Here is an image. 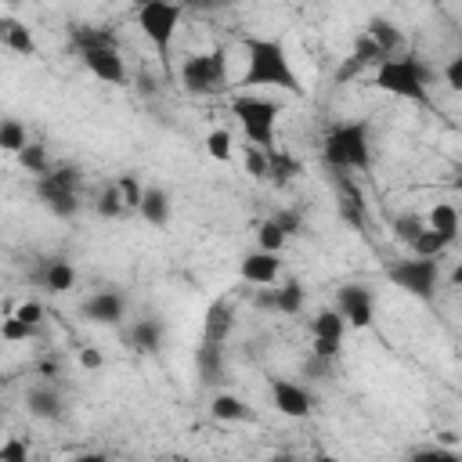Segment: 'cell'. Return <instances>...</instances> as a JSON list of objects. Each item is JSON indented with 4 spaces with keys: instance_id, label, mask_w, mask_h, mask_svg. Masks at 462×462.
Returning <instances> with one entry per match:
<instances>
[{
    "instance_id": "cell-1",
    "label": "cell",
    "mask_w": 462,
    "mask_h": 462,
    "mask_svg": "<svg viewBox=\"0 0 462 462\" xmlns=\"http://www.w3.org/2000/svg\"><path fill=\"white\" fill-rule=\"evenodd\" d=\"M245 87H274L289 94H303V79L289 61V51L278 36H245Z\"/></svg>"
},
{
    "instance_id": "cell-2",
    "label": "cell",
    "mask_w": 462,
    "mask_h": 462,
    "mask_svg": "<svg viewBox=\"0 0 462 462\" xmlns=\"http://www.w3.org/2000/svg\"><path fill=\"white\" fill-rule=\"evenodd\" d=\"M372 87L390 94V97H401V101H411V105H430V72L419 58L411 54H390L375 65L372 72Z\"/></svg>"
},
{
    "instance_id": "cell-3",
    "label": "cell",
    "mask_w": 462,
    "mask_h": 462,
    "mask_svg": "<svg viewBox=\"0 0 462 462\" xmlns=\"http://www.w3.org/2000/svg\"><path fill=\"white\" fill-rule=\"evenodd\" d=\"M321 155L332 170L346 173V170H368L372 166V141H368V123L354 119V123H339L325 134Z\"/></svg>"
},
{
    "instance_id": "cell-4",
    "label": "cell",
    "mask_w": 462,
    "mask_h": 462,
    "mask_svg": "<svg viewBox=\"0 0 462 462\" xmlns=\"http://www.w3.org/2000/svg\"><path fill=\"white\" fill-rule=\"evenodd\" d=\"M180 14H184V4L180 0H141L137 7V25L144 32V40L155 47L159 54V65L170 72V51H173V36H177V25H180Z\"/></svg>"
},
{
    "instance_id": "cell-5",
    "label": "cell",
    "mask_w": 462,
    "mask_h": 462,
    "mask_svg": "<svg viewBox=\"0 0 462 462\" xmlns=\"http://www.w3.org/2000/svg\"><path fill=\"white\" fill-rule=\"evenodd\" d=\"M231 116L238 119L242 134L249 137V144H260V148H278L274 144V130H278V116H282V105L263 97V94H238L231 101Z\"/></svg>"
},
{
    "instance_id": "cell-6",
    "label": "cell",
    "mask_w": 462,
    "mask_h": 462,
    "mask_svg": "<svg viewBox=\"0 0 462 462\" xmlns=\"http://www.w3.org/2000/svg\"><path fill=\"white\" fill-rule=\"evenodd\" d=\"M79 166L72 162H58L51 173L36 177V199L47 206V213H54L58 220H72L79 213Z\"/></svg>"
},
{
    "instance_id": "cell-7",
    "label": "cell",
    "mask_w": 462,
    "mask_h": 462,
    "mask_svg": "<svg viewBox=\"0 0 462 462\" xmlns=\"http://www.w3.org/2000/svg\"><path fill=\"white\" fill-rule=\"evenodd\" d=\"M180 83L195 97L220 94L227 87V54L224 51H206V54H188L180 65Z\"/></svg>"
},
{
    "instance_id": "cell-8",
    "label": "cell",
    "mask_w": 462,
    "mask_h": 462,
    "mask_svg": "<svg viewBox=\"0 0 462 462\" xmlns=\"http://www.w3.org/2000/svg\"><path fill=\"white\" fill-rule=\"evenodd\" d=\"M386 278L397 285V289H404L408 296H415V300H433L437 296V285H440V263H437V256H411V260H397V263H390L386 267Z\"/></svg>"
},
{
    "instance_id": "cell-9",
    "label": "cell",
    "mask_w": 462,
    "mask_h": 462,
    "mask_svg": "<svg viewBox=\"0 0 462 462\" xmlns=\"http://www.w3.org/2000/svg\"><path fill=\"white\" fill-rule=\"evenodd\" d=\"M79 61L87 65L90 76H97L101 83H112V87H123L130 79L126 72V61L119 54V43H105V47H90V51H79Z\"/></svg>"
},
{
    "instance_id": "cell-10",
    "label": "cell",
    "mask_w": 462,
    "mask_h": 462,
    "mask_svg": "<svg viewBox=\"0 0 462 462\" xmlns=\"http://www.w3.org/2000/svg\"><path fill=\"white\" fill-rule=\"evenodd\" d=\"M271 404L285 419H307L310 408H314V397L296 379H271Z\"/></svg>"
},
{
    "instance_id": "cell-11",
    "label": "cell",
    "mask_w": 462,
    "mask_h": 462,
    "mask_svg": "<svg viewBox=\"0 0 462 462\" xmlns=\"http://www.w3.org/2000/svg\"><path fill=\"white\" fill-rule=\"evenodd\" d=\"M310 332H314V343H310V350L318 354V357H325V361H332L336 354H339V346H343V332H346V318L332 307V310H321L314 321H310Z\"/></svg>"
},
{
    "instance_id": "cell-12",
    "label": "cell",
    "mask_w": 462,
    "mask_h": 462,
    "mask_svg": "<svg viewBox=\"0 0 462 462\" xmlns=\"http://www.w3.org/2000/svg\"><path fill=\"white\" fill-rule=\"evenodd\" d=\"M79 314L87 321H94V325H119L126 318V296L119 289H97V292H90L83 300Z\"/></svg>"
},
{
    "instance_id": "cell-13",
    "label": "cell",
    "mask_w": 462,
    "mask_h": 462,
    "mask_svg": "<svg viewBox=\"0 0 462 462\" xmlns=\"http://www.w3.org/2000/svg\"><path fill=\"white\" fill-rule=\"evenodd\" d=\"M336 310L346 318L350 328H368L372 325V310H375L372 289H365V285H343L336 292Z\"/></svg>"
},
{
    "instance_id": "cell-14",
    "label": "cell",
    "mask_w": 462,
    "mask_h": 462,
    "mask_svg": "<svg viewBox=\"0 0 462 462\" xmlns=\"http://www.w3.org/2000/svg\"><path fill=\"white\" fill-rule=\"evenodd\" d=\"M238 274H242V282H249V285H274L278 282V274H282V256L278 253H271V249H253V253H245L242 256V263H238Z\"/></svg>"
},
{
    "instance_id": "cell-15",
    "label": "cell",
    "mask_w": 462,
    "mask_h": 462,
    "mask_svg": "<svg viewBox=\"0 0 462 462\" xmlns=\"http://www.w3.org/2000/svg\"><path fill=\"white\" fill-rule=\"evenodd\" d=\"M32 282H36L40 289L61 296V292H69V289L76 285V267H72L69 260H61V256H51V260L40 263V271L32 274Z\"/></svg>"
},
{
    "instance_id": "cell-16",
    "label": "cell",
    "mask_w": 462,
    "mask_h": 462,
    "mask_svg": "<svg viewBox=\"0 0 462 462\" xmlns=\"http://www.w3.org/2000/svg\"><path fill=\"white\" fill-rule=\"evenodd\" d=\"M162 336H166V325L159 318H137L130 328H126V346L134 354H159L162 346Z\"/></svg>"
},
{
    "instance_id": "cell-17",
    "label": "cell",
    "mask_w": 462,
    "mask_h": 462,
    "mask_svg": "<svg viewBox=\"0 0 462 462\" xmlns=\"http://www.w3.org/2000/svg\"><path fill=\"white\" fill-rule=\"evenodd\" d=\"M231 328H235V310H231V303H227V300H213V303L206 307V318H202V339L224 343V339L231 336Z\"/></svg>"
},
{
    "instance_id": "cell-18",
    "label": "cell",
    "mask_w": 462,
    "mask_h": 462,
    "mask_svg": "<svg viewBox=\"0 0 462 462\" xmlns=\"http://www.w3.org/2000/svg\"><path fill=\"white\" fill-rule=\"evenodd\" d=\"M0 43H4L7 51L22 54V58H32V54L40 51V47H36V36L29 32V25L18 22V18H11V14L0 18Z\"/></svg>"
},
{
    "instance_id": "cell-19",
    "label": "cell",
    "mask_w": 462,
    "mask_h": 462,
    "mask_svg": "<svg viewBox=\"0 0 462 462\" xmlns=\"http://www.w3.org/2000/svg\"><path fill=\"white\" fill-rule=\"evenodd\" d=\"M137 213L152 224V227H166L170 224V217H173V202H170V195H166V188H159V184H152V188H144V195H141V206H137Z\"/></svg>"
},
{
    "instance_id": "cell-20",
    "label": "cell",
    "mask_w": 462,
    "mask_h": 462,
    "mask_svg": "<svg viewBox=\"0 0 462 462\" xmlns=\"http://www.w3.org/2000/svg\"><path fill=\"white\" fill-rule=\"evenodd\" d=\"M209 415L217 419V422H249L253 419V408L238 397V393H217L213 401H209Z\"/></svg>"
},
{
    "instance_id": "cell-21",
    "label": "cell",
    "mask_w": 462,
    "mask_h": 462,
    "mask_svg": "<svg viewBox=\"0 0 462 462\" xmlns=\"http://www.w3.org/2000/svg\"><path fill=\"white\" fill-rule=\"evenodd\" d=\"M224 343H209V339H202L199 343V350H195V368H199V379L202 383H217L220 375H224V350H220Z\"/></svg>"
},
{
    "instance_id": "cell-22",
    "label": "cell",
    "mask_w": 462,
    "mask_h": 462,
    "mask_svg": "<svg viewBox=\"0 0 462 462\" xmlns=\"http://www.w3.org/2000/svg\"><path fill=\"white\" fill-rule=\"evenodd\" d=\"M426 224H430L437 235H444L448 242H455L458 224H462L458 206H455V202H433V206H430V213H426Z\"/></svg>"
},
{
    "instance_id": "cell-23",
    "label": "cell",
    "mask_w": 462,
    "mask_h": 462,
    "mask_svg": "<svg viewBox=\"0 0 462 462\" xmlns=\"http://www.w3.org/2000/svg\"><path fill=\"white\" fill-rule=\"evenodd\" d=\"M25 404H29V415L47 419V422L61 415V393L51 390V386H32V390L25 393Z\"/></svg>"
},
{
    "instance_id": "cell-24",
    "label": "cell",
    "mask_w": 462,
    "mask_h": 462,
    "mask_svg": "<svg viewBox=\"0 0 462 462\" xmlns=\"http://www.w3.org/2000/svg\"><path fill=\"white\" fill-rule=\"evenodd\" d=\"M303 303H307V289H303V282H296V278H285L278 289H274V310L278 314H300L303 310Z\"/></svg>"
},
{
    "instance_id": "cell-25",
    "label": "cell",
    "mask_w": 462,
    "mask_h": 462,
    "mask_svg": "<svg viewBox=\"0 0 462 462\" xmlns=\"http://www.w3.org/2000/svg\"><path fill=\"white\" fill-rule=\"evenodd\" d=\"M365 32L386 51V58L390 54H397V47H401V29L390 22V18H383V14H372L368 22H365Z\"/></svg>"
},
{
    "instance_id": "cell-26",
    "label": "cell",
    "mask_w": 462,
    "mask_h": 462,
    "mask_svg": "<svg viewBox=\"0 0 462 462\" xmlns=\"http://www.w3.org/2000/svg\"><path fill=\"white\" fill-rule=\"evenodd\" d=\"M14 159H18V162H22V170H25V173H32V177H43V173H51V170H54L51 152H47V144H40V141H29Z\"/></svg>"
},
{
    "instance_id": "cell-27",
    "label": "cell",
    "mask_w": 462,
    "mask_h": 462,
    "mask_svg": "<svg viewBox=\"0 0 462 462\" xmlns=\"http://www.w3.org/2000/svg\"><path fill=\"white\" fill-rule=\"evenodd\" d=\"M300 173H303V162H300L292 152L271 148V180H274V184H289V180H296Z\"/></svg>"
},
{
    "instance_id": "cell-28",
    "label": "cell",
    "mask_w": 462,
    "mask_h": 462,
    "mask_svg": "<svg viewBox=\"0 0 462 462\" xmlns=\"http://www.w3.org/2000/svg\"><path fill=\"white\" fill-rule=\"evenodd\" d=\"M94 209H97V217H105V220H116V217H123V213H126V199H123L119 180H112V184H105V188L97 191Z\"/></svg>"
},
{
    "instance_id": "cell-29",
    "label": "cell",
    "mask_w": 462,
    "mask_h": 462,
    "mask_svg": "<svg viewBox=\"0 0 462 462\" xmlns=\"http://www.w3.org/2000/svg\"><path fill=\"white\" fill-rule=\"evenodd\" d=\"M105 43H119V40L101 25H76L72 29V47L76 51H90V47H105Z\"/></svg>"
},
{
    "instance_id": "cell-30",
    "label": "cell",
    "mask_w": 462,
    "mask_h": 462,
    "mask_svg": "<svg viewBox=\"0 0 462 462\" xmlns=\"http://www.w3.org/2000/svg\"><path fill=\"white\" fill-rule=\"evenodd\" d=\"M25 144H29V130H25L14 116H7V119L0 123V148H4L7 155H18Z\"/></svg>"
},
{
    "instance_id": "cell-31",
    "label": "cell",
    "mask_w": 462,
    "mask_h": 462,
    "mask_svg": "<svg viewBox=\"0 0 462 462\" xmlns=\"http://www.w3.org/2000/svg\"><path fill=\"white\" fill-rule=\"evenodd\" d=\"M202 144H206L209 159H217V162H231V155H235V141H231V130H224V126L209 130Z\"/></svg>"
},
{
    "instance_id": "cell-32",
    "label": "cell",
    "mask_w": 462,
    "mask_h": 462,
    "mask_svg": "<svg viewBox=\"0 0 462 462\" xmlns=\"http://www.w3.org/2000/svg\"><path fill=\"white\" fill-rule=\"evenodd\" d=\"M289 242V235L282 231V224L274 220V217H267V220H260V227H256V245L260 249H271V253H282V245Z\"/></svg>"
},
{
    "instance_id": "cell-33",
    "label": "cell",
    "mask_w": 462,
    "mask_h": 462,
    "mask_svg": "<svg viewBox=\"0 0 462 462\" xmlns=\"http://www.w3.org/2000/svg\"><path fill=\"white\" fill-rule=\"evenodd\" d=\"M245 173L253 180H271V152L260 144H249L245 148Z\"/></svg>"
},
{
    "instance_id": "cell-34",
    "label": "cell",
    "mask_w": 462,
    "mask_h": 462,
    "mask_svg": "<svg viewBox=\"0 0 462 462\" xmlns=\"http://www.w3.org/2000/svg\"><path fill=\"white\" fill-rule=\"evenodd\" d=\"M448 245H451V242H448L444 235H437V231L426 224V227L419 231V238L411 242V253H419V256H440Z\"/></svg>"
},
{
    "instance_id": "cell-35",
    "label": "cell",
    "mask_w": 462,
    "mask_h": 462,
    "mask_svg": "<svg viewBox=\"0 0 462 462\" xmlns=\"http://www.w3.org/2000/svg\"><path fill=\"white\" fill-rule=\"evenodd\" d=\"M354 58H357L361 65H379V61L386 58V51H383L368 32H361V36L354 40Z\"/></svg>"
},
{
    "instance_id": "cell-36",
    "label": "cell",
    "mask_w": 462,
    "mask_h": 462,
    "mask_svg": "<svg viewBox=\"0 0 462 462\" xmlns=\"http://www.w3.org/2000/svg\"><path fill=\"white\" fill-rule=\"evenodd\" d=\"M422 227H426V217H419V213H404V217L393 220V235H397L401 242H408V245L419 238Z\"/></svg>"
},
{
    "instance_id": "cell-37",
    "label": "cell",
    "mask_w": 462,
    "mask_h": 462,
    "mask_svg": "<svg viewBox=\"0 0 462 462\" xmlns=\"http://www.w3.org/2000/svg\"><path fill=\"white\" fill-rule=\"evenodd\" d=\"M0 336H4L7 343H22V339H32V336H36V325H29V321H22L18 314H11V318H4Z\"/></svg>"
},
{
    "instance_id": "cell-38",
    "label": "cell",
    "mask_w": 462,
    "mask_h": 462,
    "mask_svg": "<svg viewBox=\"0 0 462 462\" xmlns=\"http://www.w3.org/2000/svg\"><path fill=\"white\" fill-rule=\"evenodd\" d=\"M0 462H29V448L22 440H4L0 444Z\"/></svg>"
},
{
    "instance_id": "cell-39",
    "label": "cell",
    "mask_w": 462,
    "mask_h": 462,
    "mask_svg": "<svg viewBox=\"0 0 462 462\" xmlns=\"http://www.w3.org/2000/svg\"><path fill=\"white\" fill-rule=\"evenodd\" d=\"M274 220L282 224V231H285L289 238H292V235H300V227H303V217H300L296 209H278V213H274Z\"/></svg>"
},
{
    "instance_id": "cell-40",
    "label": "cell",
    "mask_w": 462,
    "mask_h": 462,
    "mask_svg": "<svg viewBox=\"0 0 462 462\" xmlns=\"http://www.w3.org/2000/svg\"><path fill=\"white\" fill-rule=\"evenodd\" d=\"M444 83H448L455 94H462V54H455V58L444 65Z\"/></svg>"
},
{
    "instance_id": "cell-41",
    "label": "cell",
    "mask_w": 462,
    "mask_h": 462,
    "mask_svg": "<svg viewBox=\"0 0 462 462\" xmlns=\"http://www.w3.org/2000/svg\"><path fill=\"white\" fill-rule=\"evenodd\" d=\"M22 321H29V325H40L43 321V303H36V300H25V303H18V310H14Z\"/></svg>"
},
{
    "instance_id": "cell-42",
    "label": "cell",
    "mask_w": 462,
    "mask_h": 462,
    "mask_svg": "<svg viewBox=\"0 0 462 462\" xmlns=\"http://www.w3.org/2000/svg\"><path fill=\"white\" fill-rule=\"evenodd\" d=\"M79 365H83L87 372H97V368L105 365V357H101L97 346H83V350H79Z\"/></svg>"
},
{
    "instance_id": "cell-43",
    "label": "cell",
    "mask_w": 462,
    "mask_h": 462,
    "mask_svg": "<svg viewBox=\"0 0 462 462\" xmlns=\"http://www.w3.org/2000/svg\"><path fill=\"white\" fill-rule=\"evenodd\" d=\"M180 4L191 11H220V7H231L235 0H180Z\"/></svg>"
},
{
    "instance_id": "cell-44",
    "label": "cell",
    "mask_w": 462,
    "mask_h": 462,
    "mask_svg": "<svg viewBox=\"0 0 462 462\" xmlns=\"http://www.w3.org/2000/svg\"><path fill=\"white\" fill-rule=\"evenodd\" d=\"M411 458H419V462H430V458H455V451H444V448H419V451H411Z\"/></svg>"
},
{
    "instance_id": "cell-45",
    "label": "cell",
    "mask_w": 462,
    "mask_h": 462,
    "mask_svg": "<svg viewBox=\"0 0 462 462\" xmlns=\"http://www.w3.org/2000/svg\"><path fill=\"white\" fill-rule=\"evenodd\" d=\"M448 282H451L455 289H462V260L455 263V271H451V278H448Z\"/></svg>"
},
{
    "instance_id": "cell-46",
    "label": "cell",
    "mask_w": 462,
    "mask_h": 462,
    "mask_svg": "<svg viewBox=\"0 0 462 462\" xmlns=\"http://www.w3.org/2000/svg\"><path fill=\"white\" fill-rule=\"evenodd\" d=\"M455 188H458V191H462V173H458V177H455Z\"/></svg>"
}]
</instances>
